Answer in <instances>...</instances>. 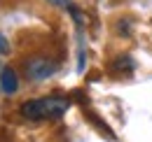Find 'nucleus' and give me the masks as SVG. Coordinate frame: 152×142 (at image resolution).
Masks as SVG:
<instances>
[{
  "mask_svg": "<svg viewBox=\"0 0 152 142\" xmlns=\"http://www.w3.org/2000/svg\"><path fill=\"white\" fill-rule=\"evenodd\" d=\"M49 2H54L58 7H70V0H49Z\"/></svg>",
  "mask_w": 152,
  "mask_h": 142,
  "instance_id": "39448f33",
  "label": "nucleus"
},
{
  "mask_svg": "<svg viewBox=\"0 0 152 142\" xmlns=\"http://www.w3.org/2000/svg\"><path fill=\"white\" fill-rule=\"evenodd\" d=\"M0 89L5 91L7 96H12V93H17L19 91V77H17V72H14V68H2V72H0Z\"/></svg>",
  "mask_w": 152,
  "mask_h": 142,
  "instance_id": "7ed1b4c3",
  "label": "nucleus"
},
{
  "mask_svg": "<svg viewBox=\"0 0 152 142\" xmlns=\"http://www.w3.org/2000/svg\"><path fill=\"white\" fill-rule=\"evenodd\" d=\"M7 51H10V42H7L5 35L0 33V54H7Z\"/></svg>",
  "mask_w": 152,
  "mask_h": 142,
  "instance_id": "20e7f679",
  "label": "nucleus"
},
{
  "mask_svg": "<svg viewBox=\"0 0 152 142\" xmlns=\"http://www.w3.org/2000/svg\"><path fill=\"white\" fill-rule=\"evenodd\" d=\"M68 98H58V96H49V98H38V100H26L21 105V114L31 121H45V119H58L63 117V112L68 109Z\"/></svg>",
  "mask_w": 152,
  "mask_h": 142,
  "instance_id": "f257e3e1",
  "label": "nucleus"
},
{
  "mask_svg": "<svg viewBox=\"0 0 152 142\" xmlns=\"http://www.w3.org/2000/svg\"><path fill=\"white\" fill-rule=\"evenodd\" d=\"M54 70H56V65L45 56H33V58L26 61V77L33 79V82H42V79L52 77Z\"/></svg>",
  "mask_w": 152,
  "mask_h": 142,
  "instance_id": "f03ea898",
  "label": "nucleus"
}]
</instances>
